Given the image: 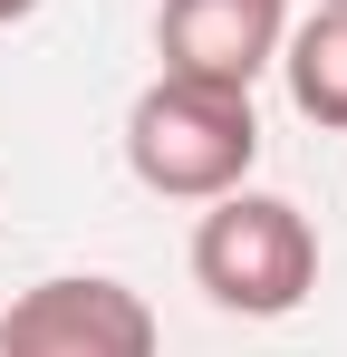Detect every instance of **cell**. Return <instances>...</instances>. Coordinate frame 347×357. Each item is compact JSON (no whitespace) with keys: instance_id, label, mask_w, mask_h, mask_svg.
<instances>
[{"instance_id":"6da1fadb","label":"cell","mask_w":347,"mask_h":357,"mask_svg":"<svg viewBox=\"0 0 347 357\" xmlns=\"http://www.w3.org/2000/svg\"><path fill=\"white\" fill-rule=\"evenodd\" d=\"M125 165L164 203H213L261 165V116L251 87H203V77H155L125 107Z\"/></svg>"},{"instance_id":"7a4b0ae2","label":"cell","mask_w":347,"mask_h":357,"mask_svg":"<svg viewBox=\"0 0 347 357\" xmlns=\"http://www.w3.org/2000/svg\"><path fill=\"white\" fill-rule=\"evenodd\" d=\"M193 280L231 319H289L299 299L318 290V232H309L299 203L231 183V193H213V213L193 222Z\"/></svg>"},{"instance_id":"3957f363","label":"cell","mask_w":347,"mask_h":357,"mask_svg":"<svg viewBox=\"0 0 347 357\" xmlns=\"http://www.w3.org/2000/svg\"><path fill=\"white\" fill-rule=\"evenodd\" d=\"M0 357H155V309L107 271H68L0 309Z\"/></svg>"},{"instance_id":"277c9868","label":"cell","mask_w":347,"mask_h":357,"mask_svg":"<svg viewBox=\"0 0 347 357\" xmlns=\"http://www.w3.org/2000/svg\"><path fill=\"white\" fill-rule=\"evenodd\" d=\"M289 39V0H164L155 10V49L164 77H203V87H251Z\"/></svg>"},{"instance_id":"5b68a950","label":"cell","mask_w":347,"mask_h":357,"mask_svg":"<svg viewBox=\"0 0 347 357\" xmlns=\"http://www.w3.org/2000/svg\"><path fill=\"white\" fill-rule=\"evenodd\" d=\"M289 77V107L309 126H328V135H347V0H318L299 29L280 39V59H270Z\"/></svg>"},{"instance_id":"8992f818","label":"cell","mask_w":347,"mask_h":357,"mask_svg":"<svg viewBox=\"0 0 347 357\" xmlns=\"http://www.w3.org/2000/svg\"><path fill=\"white\" fill-rule=\"evenodd\" d=\"M29 10H39V0H0V29H10V20H29Z\"/></svg>"},{"instance_id":"52a82bcc","label":"cell","mask_w":347,"mask_h":357,"mask_svg":"<svg viewBox=\"0 0 347 357\" xmlns=\"http://www.w3.org/2000/svg\"><path fill=\"white\" fill-rule=\"evenodd\" d=\"M309 10H318V0H309Z\"/></svg>"}]
</instances>
